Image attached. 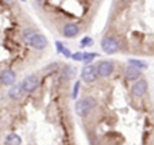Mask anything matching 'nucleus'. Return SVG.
<instances>
[{
  "mask_svg": "<svg viewBox=\"0 0 154 145\" xmlns=\"http://www.w3.org/2000/svg\"><path fill=\"white\" fill-rule=\"evenodd\" d=\"M22 2H26V0H22Z\"/></svg>",
  "mask_w": 154,
  "mask_h": 145,
  "instance_id": "19",
  "label": "nucleus"
},
{
  "mask_svg": "<svg viewBox=\"0 0 154 145\" xmlns=\"http://www.w3.org/2000/svg\"><path fill=\"white\" fill-rule=\"evenodd\" d=\"M38 86H39V80H38L37 76H29V77H26L23 80V83H22V87H23L24 92H27V94L34 92L35 90L38 88Z\"/></svg>",
  "mask_w": 154,
  "mask_h": 145,
  "instance_id": "5",
  "label": "nucleus"
},
{
  "mask_svg": "<svg viewBox=\"0 0 154 145\" xmlns=\"http://www.w3.org/2000/svg\"><path fill=\"white\" fill-rule=\"evenodd\" d=\"M79 88H80V83L77 81V83L75 84V88H73V94H72V98H73V99H76V98H77V94H79Z\"/></svg>",
  "mask_w": 154,
  "mask_h": 145,
  "instance_id": "15",
  "label": "nucleus"
},
{
  "mask_svg": "<svg viewBox=\"0 0 154 145\" xmlns=\"http://www.w3.org/2000/svg\"><path fill=\"white\" fill-rule=\"evenodd\" d=\"M146 90H147L146 80H138L133 86V88H131V92H133V95H135V96H142V95L146 92Z\"/></svg>",
  "mask_w": 154,
  "mask_h": 145,
  "instance_id": "9",
  "label": "nucleus"
},
{
  "mask_svg": "<svg viewBox=\"0 0 154 145\" xmlns=\"http://www.w3.org/2000/svg\"><path fill=\"white\" fill-rule=\"evenodd\" d=\"M97 68L95 65H87L81 71V79L85 83H93L97 79Z\"/></svg>",
  "mask_w": 154,
  "mask_h": 145,
  "instance_id": "3",
  "label": "nucleus"
},
{
  "mask_svg": "<svg viewBox=\"0 0 154 145\" xmlns=\"http://www.w3.org/2000/svg\"><path fill=\"white\" fill-rule=\"evenodd\" d=\"M95 99L93 98H84V99H80L76 102V106H75V110H76V114L80 117H87L91 111L93 110L95 107Z\"/></svg>",
  "mask_w": 154,
  "mask_h": 145,
  "instance_id": "2",
  "label": "nucleus"
},
{
  "mask_svg": "<svg viewBox=\"0 0 154 145\" xmlns=\"http://www.w3.org/2000/svg\"><path fill=\"white\" fill-rule=\"evenodd\" d=\"M72 58L73 60H76V61H82V53H75V54H72Z\"/></svg>",
  "mask_w": 154,
  "mask_h": 145,
  "instance_id": "17",
  "label": "nucleus"
},
{
  "mask_svg": "<svg viewBox=\"0 0 154 145\" xmlns=\"http://www.w3.org/2000/svg\"><path fill=\"white\" fill-rule=\"evenodd\" d=\"M61 53H62V54H65V57H72V54H70V52L66 48H64V46H62V50H61Z\"/></svg>",
  "mask_w": 154,
  "mask_h": 145,
  "instance_id": "18",
  "label": "nucleus"
},
{
  "mask_svg": "<svg viewBox=\"0 0 154 145\" xmlns=\"http://www.w3.org/2000/svg\"><path fill=\"white\" fill-rule=\"evenodd\" d=\"M4 144L5 145H20L22 144V138L19 137L18 134H15V133H10V134L5 137Z\"/></svg>",
  "mask_w": 154,
  "mask_h": 145,
  "instance_id": "11",
  "label": "nucleus"
},
{
  "mask_svg": "<svg viewBox=\"0 0 154 145\" xmlns=\"http://www.w3.org/2000/svg\"><path fill=\"white\" fill-rule=\"evenodd\" d=\"M16 80V75L14 73V71L11 69H5L0 73V83L4 84V86H14Z\"/></svg>",
  "mask_w": 154,
  "mask_h": 145,
  "instance_id": "7",
  "label": "nucleus"
},
{
  "mask_svg": "<svg viewBox=\"0 0 154 145\" xmlns=\"http://www.w3.org/2000/svg\"><path fill=\"white\" fill-rule=\"evenodd\" d=\"M128 62H130V65H133V67H135L137 69H146L147 68V64L145 61H141V60H128Z\"/></svg>",
  "mask_w": 154,
  "mask_h": 145,
  "instance_id": "13",
  "label": "nucleus"
},
{
  "mask_svg": "<svg viewBox=\"0 0 154 145\" xmlns=\"http://www.w3.org/2000/svg\"><path fill=\"white\" fill-rule=\"evenodd\" d=\"M96 56H97V53H84V54H82V61L91 62Z\"/></svg>",
  "mask_w": 154,
  "mask_h": 145,
  "instance_id": "14",
  "label": "nucleus"
},
{
  "mask_svg": "<svg viewBox=\"0 0 154 145\" xmlns=\"http://www.w3.org/2000/svg\"><path fill=\"white\" fill-rule=\"evenodd\" d=\"M79 31H80L79 26L75 24V23H68V24H65V26H64V35L66 38L76 37V35L79 34Z\"/></svg>",
  "mask_w": 154,
  "mask_h": 145,
  "instance_id": "10",
  "label": "nucleus"
},
{
  "mask_svg": "<svg viewBox=\"0 0 154 145\" xmlns=\"http://www.w3.org/2000/svg\"><path fill=\"white\" fill-rule=\"evenodd\" d=\"M24 94V90L22 87V84H16V86H11V88L8 90V96L14 100H19L22 99Z\"/></svg>",
  "mask_w": 154,
  "mask_h": 145,
  "instance_id": "8",
  "label": "nucleus"
},
{
  "mask_svg": "<svg viewBox=\"0 0 154 145\" xmlns=\"http://www.w3.org/2000/svg\"><path fill=\"white\" fill-rule=\"evenodd\" d=\"M101 49L108 54L116 53L118 49H119V42L112 37H106L103 41H101Z\"/></svg>",
  "mask_w": 154,
  "mask_h": 145,
  "instance_id": "4",
  "label": "nucleus"
},
{
  "mask_svg": "<svg viewBox=\"0 0 154 145\" xmlns=\"http://www.w3.org/2000/svg\"><path fill=\"white\" fill-rule=\"evenodd\" d=\"M91 43H92V39H91L89 37H85L81 39V46H88V45H91Z\"/></svg>",
  "mask_w": 154,
  "mask_h": 145,
  "instance_id": "16",
  "label": "nucleus"
},
{
  "mask_svg": "<svg viewBox=\"0 0 154 145\" xmlns=\"http://www.w3.org/2000/svg\"><path fill=\"white\" fill-rule=\"evenodd\" d=\"M22 37H23V41L27 45L34 49H38V50L45 49L46 46H48V39H46V37H43L42 34H38V33L32 31V30H24Z\"/></svg>",
  "mask_w": 154,
  "mask_h": 145,
  "instance_id": "1",
  "label": "nucleus"
},
{
  "mask_svg": "<svg viewBox=\"0 0 154 145\" xmlns=\"http://www.w3.org/2000/svg\"><path fill=\"white\" fill-rule=\"evenodd\" d=\"M139 75H141L139 69H137V68L133 67V65L127 67V69H126V77H127L128 80H135V79L139 77Z\"/></svg>",
  "mask_w": 154,
  "mask_h": 145,
  "instance_id": "12",
  "label": "nucleus"
},
{
  "mask_svg": "<svg viewBox=\"0 0 154 145\" xmlns=\"http://www.w3.org/2000/svg\"><path fill=\"white\" fill-rule=\"evenodd\" d=\"M96 68H97L99 76H101V77H108L112 73V71H114V64H112L111 61H101Z\"/></svg>",
  "mask_w": 154,
  "mask_h": 145,
  "instance_id": "6",
  "label": "nucleus"
}]
</instances>
